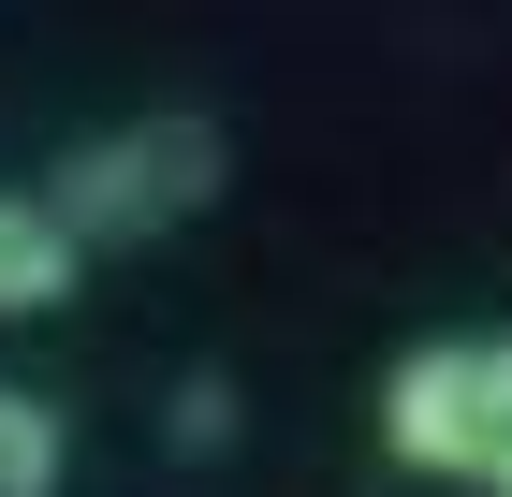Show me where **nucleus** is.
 Here are the masks:
<instances>
[{
    "mask_svg": "<svg viewBox=\"0 0 512 497\" xmlns=\"http://www.w3.org/2000/svg\"><path fill=\"white\" fill-rule=\"evenodd\" d=\"M220 117L161 103V117H118V132H88V147L44 161V220L74 234V264H103V249H161L176 220H205L220 205Z\"/></svg>",
    "mask_w": 512,
    "mask_h": 497,
    "instance_id": "f257e3e1",
    "label": "nucleus"
},
{
    "mask_svg": "<svg viewBox=\"0 0 512 497\" xmlns=\"http://www.w3.org/2000/svg\"><path fill=\"white\" fill-rule=\"evenodd\" d=\"M381 454L425 468V483L512 497V337L469 322V337H410L381 366Z\"/></svg>",
    "mask_w": 512,
    "mask_h": 497,
    "instance_id": "f03ea898",
    "label": "nucleus"
},
{
    "mask_svg": "<svg viewBox=\"0 0 512 497\" xmlns=\"http://www.w3.org/2000/svg\"><path fill=\"white\" fill-rule=\"evenodd\" d=\"M74 234L44 220V191H0V322H44V307H74Z\"/></svg>",
    "mask_w": 512,
    "mask_h": 497,
    "instance_id": "7ed1b4c3",
    "label": "nucleus"
},
{
    "mask_svg": "<svg viewBox=\"0 0 512 497\" xmlns=\"http://www.w3.org/2000/svg\"><path fill=\"white\" fill-rule=\"evenodd\" d=\"M59 483H74V410L0 381V497H59Z\"/></svg>",
    "mask_w": 512,
    "mask_h": 497,
    "instance_id": "20e7f679",
    "label": "nucleus"
}]
</instances>
